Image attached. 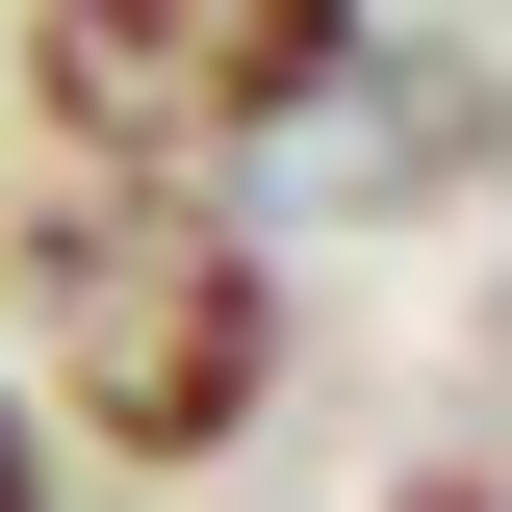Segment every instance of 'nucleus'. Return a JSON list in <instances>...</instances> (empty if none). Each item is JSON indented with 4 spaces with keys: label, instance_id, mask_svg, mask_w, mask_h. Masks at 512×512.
<instances>
[{
    "label": "nucleus",
    "instance_id": "f03ea898",
    "mask_svg": "<svg viewBox=\"0 0 512 512\" xmlns=\"http://www.w3.org/2000/svg\"><path fill=\"white\" fill-rule=\"evenodd\" d=\"M359 26L384 0H0V103L26 154H103V180H256Z\"/></svg>",
    "mask_w": 512,
    "mask_h": 512
},
{
    "label": "nucleus",
    "instance_id": "7ed1b4c3",
    "mask_svg": "<svg viewBox=\"0 0 512 512\" xmlns=\"http://www.w3.org/2000/svg\"><path fill=\"white\" fill-rule=\"evenodd\" d=\"M0 512H77V461L26 436V384H0Z\"/></svg>",
    "mask_w": 512,
    "mask_h": 512
},
{
    "label": "nucleus",
    "instance_id": "f257e3e1",
    "mask_svg": "<svg viewBox=\"0 0 512 512\" xmlns=\"http://www.w3.org/2000/svg\"><path fill=\"white\" fill-rule=\"evenodd\" d=\"M0 333H26V436L77 461V487H205V461H256V410H282V359H308V282H282V231H256L231 180H103V154H26V205H0Z\"/></svg>",
    "mask_w": 512,
    "mask_h": 512
}]
</instances>
